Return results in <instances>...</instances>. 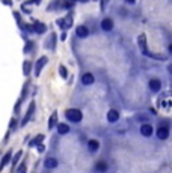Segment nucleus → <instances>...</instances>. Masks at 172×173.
<instances>
[{
    "instance_id": "obj_1",
    "label": "nucleus",
    "mask_w": 172,
    "mask_h": 173,
    "mask_svg": "<svg viewBox=\"0 0 172 173\" xmlns=\"http://www.w3.org/2000/svg\"><path fill=\"white\" fill-rule=\"evenodd\" d=\"M67 119L71 122H80L82 121V111L77 108H69V110H67Z\"/></svg>"
},
{
    "instance_id": "obj_2",
    "label": "nucleus",
    "mask_w": 172,
    "mask_h": 173,
    "mask_svg": "<svg viewBox=\"0 0 172 173\" xmlns=\"http://www.w3.org/2000/svg\"><path fill=\"white\" fill-rule=\"evenodd\" d=\"M140 134L145 136V137H150V136L153 134V126H151L150 123H143V125L140 126Z\"/></svg>"
},
{
    "instance_id": "obj_3",
    "label": "nucleus",
    "mask_w": 172,
    "mask_h": 173,
    "mask_svg": "<svg viewBox=\"0 0 172 173\" xmlns=\"http://www.w3.org/2000/svg\"><path fill=\"white\" fill-rule=\"evenodd\" d=\"M101 29H103L104 32H110L113 29V21L110 18H104L103 21H101Z\"/></svg>"
},
{
    "instance_id": "obj_4",
    "label": "nucleus",
    "mask_w": 172,
    "mask_h": 173,
    "mask_svg": "<svg viewBox=\"0 0 172 173\" xmlns=\"http://www.w3.org/2000/svg\"><path fill=\"white\" fill-rule=\"evenodd\" d=\"M94 81H95V78H94V75H92L91 72H86V74H83V75H82V83H83V85H86V86L92 85Z\"/></svg>"
},
{
    "instance_id": "obj_5",
    "label": "nucleus",
    "mask_w": 172,
    "mask_h": 173,
    "mask_svg": "<svg viewBox=\"0 0 172 173\" xmlns=\"http://www.w3.org/2000/svg\"><path fill=\"white\" fill-rule=\"evenodd\" d=\"M169 136V130H168V126H160L158 130H157V137L162 138V140H165V138H168Z\"/></svg>"
},
{
    "instance_id": "obj_6",
    "label": "nucleus",
    "mask_w": 172,
    "mask_h": 173,
    "mask_svg": "<svg viewBox=\"0 0 172 173\" xmlns=\"http://www.w3.org/2000/svg\"><path fill=\"white\" fill-rule=\"evenodd\" d=\"M119 119V113L116 111V110H109V113H107V121L109 122H116Z\"/></svg>"
},
{
    "instance_id": "obj_7",
    "label": "nucleus",
    "mask_w": 172,
    "mask_h": 173,
    "mask_svg": "<svg viewBox=\"0 0 172 173\" xmlns=\"http://www.w3.org/2000/svg\"><path fill=\"white\" fill-rule=\"evenodd\" d=\"M138 41H139V47H140V50L145 53V54H148V56H150V53H148V50H147V41H145V35H140Z\"/></svg>"
},
{
    "instance_id": "obj_8",
    "label": "nucleus",
    "mask_w": 172,
    "mask_h": 173,
    "mask_svg": "<svg viewBox=\"0 0 172 173\" xmlns=\"http://www.w3.org/2000/svg\"><path fill=\"white\" fill-rule=\"evenodd\" d=\"M76 33L79 38H86L88 35H89V30H88V27L86 26H79L77 27V30H76Z\"/></svg>"
},
{
    "instance_id": "obj_9",
    "label": "nucleus",
    "mask_w": 172,
    "mask_h": 173,
    "mask_svg": "<svg viewBox=\"0 0 172 173\" xmlns=\"http://www.w3.org/2000/svg\"><path fill=\"white\" fill-rule=\"evenodd\" d=\"M150 89H151L153 92H158V90L162 89V83H160L157 78H154V80L150 81Z\"/></svg>"
},
{
    "instance_id": "obj_10",
    "label": "nucleus",
    "mask_w": 172,
    "mask_h": 173,
    "mask_svg": "<svg viewBox=\"0 0 172 173\" xmlns=\"http://www.w3.org/2000/svg\"><path fill=\"white\" fill-rule=\"evenodd\" d=\"M98 148H100V143H98L97 140H89V141H88V149H89L91 152L98 151Z\"/></svg>"
},
{
    "instance_id": "obj_11",
    "label": "nucleus",
    "mask_w": 172,
    "mask_h": 173,
    "mask_svg": "<svg viewBox=\"0 0 172 173\" xmlns=\"http://www.w3.org/2000/svg\"><path fill=\"white\" fill-rule=\"evenodd\" d=\"M33 32L35 33H44V32H45V26H44L42 23H39V21H35Z\"/></svg>"
},
{
    "instance_id": "obj_12",
    "label": "nucleus",
    "mask_w": 172,
    "mask_h": 173,
    "mask_svg": "<svg viewBox=\"0 0 172 173\" xmlns=\"http://www.w3.org/2000/svg\"><path fill=\"white\" fill-rule=\"evenodd\" d=\"M45 166H47L49 169H54V167L57 166V160H56V158H47V160H45Z\"/></svg>"
},
{
    "instance_id": "obj_13",
    "label": "nucleus",
    "mask_w": 172,
    "mask_h": 173,
    "mask_svg": "<svg viewBox=\"0 0 172 173\" xmlns=\"http://www.w3.org/2000/svg\"><path fill=\"white\" fill-rule=\"evenodd\" d=\"M57 131H59V134H67L69 131V126L67 123H59L57 125Z\"/></svg>"
},
{
    "instance_id": "obj_14",
    "label": "nucleus",
    "mask_w": 172,
    "mask_h": 173,
    "mask_svg": "<svg viewBox=\"0 0 172 173\" xmlns=\"http://www.w3.org/2000/svg\"><path fill=\"white\" fill-rule=\"evenodd\" d=\"M95 170H97V172H101V173L106 172V170H107V164L103 163V161H100V163L95 166Z\"/></svg>"
},
{
    "instance_id": "obj_15",
    "label": "nucleus",
    "mask_w": 172,
    "mask_h": 173,
    "mask_svg": "<svg viewBox=\"0 0 172 173\" xmlns=\"http://www.w3.org/2000/svg\"><path fill=\"white\" fill-rule=\"evenodd\" d=\"M45 63H47V57H42V59H41V60L38 62V65H36V72H39V69L42 68V66H44Z\"/></svg>"
},
{
    "instance_id": "obj_16",
    "label": "nucleus",
    "mask_w": 172,
    "mask_h": 173,
    "mask_svg": "<svg viewBox=\"0 0 172 173\" xmlns=\"http://www.w3.org/2000/svg\"><path fill=\"white\" fill-rule=\"evenodd\" d=\"M56 118H57V113H53L50 121H49V128H50V130H52L53 126H54V123H56Z\"/></svg>"
},
{
    "instance_id": "obj_17",
    "label": "nucleus",
    "mask_w": 172,
    "mask_h": 173,
    "mask_svg": "<svg viewBox=\"0 0 172 173\" xmlns=\"http://www.w3.org/2000/svg\"><path fill=\"white\" fill-rule=\"evenodd\" d=\"M9 160H11V152H9V154H6V155H5V158L2 160V166H6V164L9 163Z\"/></svg>"
},
{
    "instance_id": "obj_18",
    "label": "nucleus",
    "mask_w": 172,
    "mask_h": 173,
    "mask_svg": "<svg viewBox=\"0 0 172 173\" xmlns=\"http://www.w3.org/2000/svg\"><path fill=\"white\" fill-rule=\"evenodd\" d=\"M59 72H61V75L64 77V78H67V69H65V66H59Z\"/></svg>"
},
{
    "instance_id": "obj_19",
    "label": "nucleus",
    "mask_w": 172,
    "mask_h": 173,
    "mask_svg": "<svg viewBox=\"0 0 172 173\" xmlns=\"http://www.w3.org/2000/svg\"><path fill=\"white\" fill-rule=\"evenodd\" d=\"M41 140H42V136H38V137H36V140H33V141H32L30 145H32V146H35V145H38V143L41 141Z\"/></svg>"
},
{
    "instance_id": "obj_20",
    "label": "nucleus",
    "mask_w": 172,
    "mask_h": 173,
    "mask_svg": "<svg viewBox=\"0 0 172 173\" xmlns=\"http://www.w3.org/2000/svg\"><path fill=\"white\" fill-rule=\"evenodd\" d=\"M29 68H30V65H29V62H26L24 63V74H29Z\"/></svg>"
},
{
    "instance_id": "obj_21",
    "label": "nucleus",
    "mask_w": 172,
    "mask_h": 173,
    "mask_svg": "<svg viewBox=\"0 0 172 173\" xmlns=\"http://www.w3.org/2000/svg\"><path fill=\"white\" fill-rule=\"evenodd\" d=\"M18 173H26V167H24V166H23V167H21V169H20V172Z\"/></svg>"
},
{
    "instance_id": "obj_22",
    "label": "nucleus",
    "mask_w": 172,
    "mask_h": 173,
    "mask_svg": "<svg viewBox=\"0 0 172 173\" xmlns=\"http://www.w3.org/2000/svg\"><path fill=\"white\" fill-rule=\"evenodd\" d=\"M125 2H127V3H130V5H133V3H135L136 0H125Z\"/></svg>"
},
{
    "instance_id": "obj_23",
    "label": "nucleus",
    "mask_w": 172,
    "mask_h": 173,
    "mask_svg": "<svg viewBox=\"0 0 172 173\" xmlns=\"http://www.w3.org/2000/svg\"><path fill=\"white\" fill-rule=\"evenodd\" d=\"M169 53H171V54H172V44H171V45H169Z\"/></svg>"
},
{
    "instance_id": "obj_24",
    "label": "nucleus",
    "mask_w": 172,
    "mask_h": 173,
    "mask_svg": "<svg viewBox=\"0 0 172 173\" xmlns=\"http://www.w3.org/2000/svg\"><path fill=\"white\" fill-rule=\"evenodd\" d=\"M169 72L172 74V65H169Z\"/></svg>"
}]
</instances>
